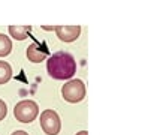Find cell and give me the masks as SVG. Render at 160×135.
<instances>
[{
    "label": "cell",
    "mask_w": 160,
    "mask_h": 135,
    "mask_svg": "<svg viewBox=\"0 0 160 135\" xmlns=\"http://www.w3.org/2000/svg\"><path fill=\"white\" fill-rule=\"evenodd\" d=\"M47 71L54 80H70L77 74V62L72 54L66 51H58L48 59Z\"/></svg>",
    "instance_id": "cell-1"
},
{
    "label": "cell",
    "mask_w": 160,
    "mask_h": 135,
    "mask_svg": "<svg viewBox=\"0 0 160 135\" xmlns=\"http://www.w3.org/2000/svg\"><path fill=\"white\" fill-rule=\"evenodd\" d=\"M39 114L38 104L30 99L21 101L14 108V116L20 123H32Z\"/></svg>",
    "instance_id": "cell-2"
},
{
    "label": "cell",
    "mask_w": 160,
    "mask_h": 135,
    "mask_svg": "<svg viewBox=\"0 0 160 135\" xmlns=\"http://www.w3.org/2000/svg\"><path fill=\"white\" fill-rule=\"evenodd\" d=\"M62 95L64 101L70 104H78L85 98V86L81 80H70L69 83L63 86Z\"/></svg>",
    "instance_id": "cell-3"
},
{
    "label": "cell",
    "mask_w": 160,
    "mask_h": 135,
    "mask_svg": "<svg viewBox=\"0 0 160 135\" xmlns=\"http://www.w3.org/2000/svg\"><path fill=\"white\" fill-rule=\"evenodd\" d=\"M41 128L47 135H58L62 129V122L56 111L45 110L41 114Z\"/></svg>",
    "instance_id": "cell-4"
},
{
    "label": "cell",
    "mask_w": 160,
    "mask_h": 135,
    "mask_svg": "<svg viewBox=\"0 0 160 135\" xmlns=\"http://www.w3.org/2000/svg\"><path fill=\"white\" fill-rule=\"evenodd\" d=\"M56 33L62 42H73L81 33V27L79 26H57Z\"/></svg>",
    "instance_id": "cell-5"
},
{
    "label": "cell",
    "mask_w": 160,
    "mask_h": 135,
    "mask_svg": "<svg viewBox=\"0 0 160 135\" xmlns=\"http://www.w3.org/2000/svg\"><path fill=\"white\" fill-rule=\"evenodd\" d=\"M47 56H48V50L45 47H41L38 42L27 47V59L32 63H41L47 59Z\"/></svg>",
    "instance_id": "cell-6"
},
{
    "label": "cell",
    "mask_w": 160,
    "mask_h": 135,
    "mask_svg": "<svg viewBox=\"0 0 160 135\" xmlns=\"http://www.w3.org/2000/svg\"><path fill=\"white\" fill-rule=\"evenodd\" d=\"M28 30L30 27L27 26H9V33L17 41H24L28 35Z\"/></svg>",
    "instance_id": "cell-7"
},
{
    "label": "cell",
    "mask_w": 160,
    "mask_h": 135,
    "mask_svg": "<svg viewBox=\"0 0 160 135\" xmlns=\"http://www.w3.org/2000/svg\"><path fill=\"white\" fill-rule=\"evenodd\" d=\"M11 78H12V68H11V65L0 60V84H6Z\"/></svg>",
    "instance_id": "cell-8"
},
{
    "label": "cell",
    "mask_w": 160,
    "mask_h": 135,
    "mask_svg": "<svg viewBox=\"0 0 160 135\" xmlns=\"http://www.w3.org/2000/svg\"><path fill=\"white\" fill-rule=\"evenodd\" d=\"M12 51V41L6 35L0 33V57H6Z\"/></svg>",
    "instance_id": "cell-9"
},
{
    "label": "cell",
    "mask_w": 160,
    "mask_h": 135,
    "mask_svg": "<svg viewBox=\"0 0 160 135\" xmlns=\"http://www.w3.org/2000/svg\"><path fill=\"white\" fill-rule=\"evenodd\" d=\"M6 114H8V105L5 104V101L0 99V122L6 117Z\"/></svg>",
    "instance_id": "cell-10"
},
{
    "label": "cell",
    "mask_w": 160,
    "mask_h": 135,
    "mask_svg": "<svg viewBox=\"0 0 160 135\" xmlns=\"http://www.w3.org/2000/svg\"><path fill=\"white\" fill-rule=\"evenodd\" d=\"M12 135H28V134L26 132V131H15Z\"/></svg>",
    "instance_id": "cell-11"
},
{
    "label": "cell",
    "mask_w": 160,
    "mask_h": 135,
    "mask_svg": "<svg viewBox=\"0 0 160 135\" xmlns=\"http://www.w3.org/2000/svg\"><path fill=\"white\" fill-rule=\"evenodd\" d=\"M77 135H88V132H87V131H81V132H78Z\"/></svg>",
    "instance_id": "cell-12"
}]
</instances>
